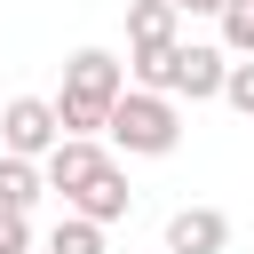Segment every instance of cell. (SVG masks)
Wrapping results in <instances>:
<instances>
[{"label":"cell","instance_id":"277c9868","mask_svg":"<svg viewBox=\"0 0 254 254\" xmlns=\"http://www.w3.org/2000/svg\"><path fill=\"white\" fill-rule=\"evenodd\" d=\"M56 143H64V127H56V103L48 95H8L0 103V159H32L40 167Z\"/></svg>","mask_w":254,"mask_h":254},{"label":"cell","instance_id":"30bf717a","mask_svg":"<svg viewBox=\"0 0 254 254\" xmlns=\"http://www.w3.org/2000/svg\"><path fill=\"white\" fill-rule=\"evenodd\" d=\"M214 48H222L230 64H254V0H230V8L214 16Z\"/></svg>","mask_w":254,"mask_h":254},{"label":"cell","instance_id":"3957f363","mask_svg":"<svg viewBox=\"0 0 254 254\" xmlns=\"http://www.w3.org/2000/svg\"><path fill=\"white\" fill-rule=\"evenodd\" d=\"M222 71H230V56L214 48V40H175L143 79H127V87H151V95H167V103H214L222 95Z\"/></svg>","mask_w":254,"mask_h":254},{"label":"cell","instance_id":"7c38bea8","mask_svg":"<svg viewBox=\"0 0 254 254\" xmlns=\"http://www.w3.org/2000/svg\"><path fill=\"white\" fill-rule=\"evenodd\" d=\"M222 103H230L238 119H254V64H230V71H222Z\"/></svg>","mask_w":254,"mask_h":254},{"label":"cell","instance_id":"9c48e42d","mask_svg":"<svg viewBox=\"0 0 254 254\" xmlns=\"http://www.w3.org/2000/svg\"><path fill=\"white\" fill-rule=\"evenodd\" d=\"M32 206H40V167L32 159H0V214L32 222Z\"/></svg>","mask_w":254,"mask_h":254},{"label":"cell","instance_id":"8fae6325","mask_svg":"<svg viewBox=\"0 0 254 254\" xmlns=\"http://www.w3.org/2000/svg\"><path fill=\"white\" fill-rule=\"evenodd\" d=\"M48 254H111V238H103L95 222H79V214H64V222L48 230Z\"/></svg>","mask_w":254,"mask_h":254},{"label":"cell","instance_id":"8992f818","mask_svg":"<svg viewBox=\"0 0 254 254\" xmlns=\"http://www.w3.org/2000/svg\"><path fill=\"white\" fill-rule=\"evenodd\" d=\"M64 214H79V222H95V230H111V222H127L135 214V190H127V167L111 159V167H95L71 198H64Z\"/></svg>","mask_w":254,"mask_h":254},{"label":"cell","instance_id":"5bb4252c","mask_svg":"<svg viewBox=\"0 0 254 254\" xmlns=\"http://www.w3.org/2000/svg\"><path fill=\"white\" fill-rule=\"evenodd\" d=\"M167 8H175V16H222L230 0H167Z\"/></svg>","mask_w":254,"mask_h":254},{"label":"cell","instance_id":"52a82bcc","mask_svg":"<svg viewBox=\"0 0 254 254\" xmlns=\"http://www.w3.org/2000/svg\"><path fill=\"white\" fill-rule=\"evenodd\" d=\"M159 254H230V214L222 206H175Z\"/></svg>","mask_w":254,"mask_h":254},{"label":"cell","instance_id":"7a4b0ae2","mask_svg":"<svg viewBox=\"0 0 254 254\" xmlns=\"http://www.w3.org/2000/svg\"><path fill=\"white\" fill-rule=\"evenodd\" d=\"M175 143H183V103H167L151 87H127L103 111V151L111 159H167Z\"/></svg>","mask_w":254,"mask_h":254},{"label":"cell","instance_id":"5b68a950","mask_svg":"<svg viewBox=\"0 0 254 254\" xmlns=\"http://www.w3.org/2000/svg\"><path fill=\"white\" fill-rule=\"evenodd\" d=\"M175 40H183V16L167 0H127V79H143Z\"/></svg>","mask_w":254,"mask_h":254},{"label":"cell","instance_id":"ba28073f","mask_svg":"<svg viewBox=\"0 0 254 254\" xmlns=\"http://www.w3.org/2000/svg\"><path fill=\"white\" fill-rule=\"evenodd\" d=\"M95 167H111V151H103V143H71V135H64V143H56L48 159H40V190L71 198V190H79V183H87Z\"/></svg>","mask_w":254,"mask_h":254},{"label":"cell","instance_id":"4fadbf2b","mask_svg":"<svg viewBox=\"0 0 254 254\" xmlns=\"http://www.w3.org/2000/svg\"><path fill=\"white\" fill-rule=\"evenodd\" d=\"M0 254H32V222H16V214H0Z\"/></svg>","mask_w":254,"mask_h":254},{"label":"cell","instance_id":"6da1fadb","mask_svg":"<svg viewBox=\"0 0 254 254\" xmlns=\"http://www.w3.org/2000/svg\"><path fill=\"white\" fill-rule=\"evenodd\" d=\"M127 95V64L111 56V48H71L64 56V87L48 95L56 103V127L71 135V143H103V111Z\"/></svg>","mask_w":254,"mask_h":254}]
</instances>
